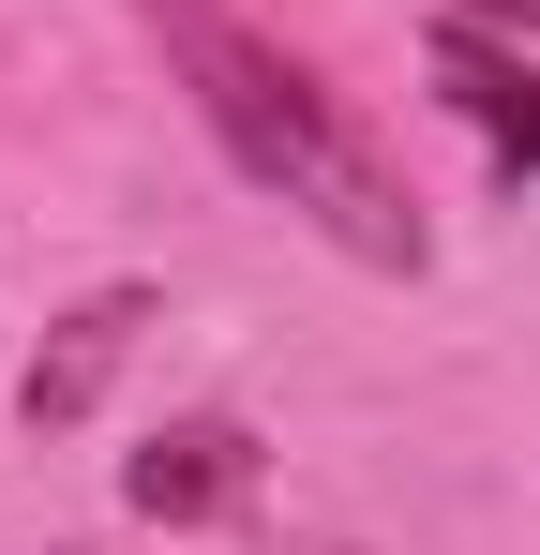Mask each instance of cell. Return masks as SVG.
<instances>
[{
    "label": "cell",
    "instance_id": "cell-1",
    "mask_svg": "<svg viewBox=\"0 0 540 555\" xmlns=\"http://www.w3.org/2000/svg\"><path fill=\"white\" fill-rule=\"evenodd\" d=\"M180 76H195V105H210L226 166H241L256 195H285L331 256H360V271H421V256H436V241H421V210H406V181H390V151H375V135H360V120L316 91L285 46L180 30Z\"/></svg>",
    "mask_w": 540,
    "mask_h": 555
},
{
    "label": "cell",
    "instance_id": "cell-2",
    "mask_svg": "<svg viewBox=\"0 0 540 555\" xmlns=\"http://www.w3.org/2000/svg\"><path fill=\"white\" fill-rule=\"evenodd\" d=\"M241 480H256V436H241V421H166L151 451L120 465V495H136L151 526H195V511H226Z\"/></svg>",
    "mask_w": 540,
    "mask_h": 555
},
{
    "label": "cell",
    "instance_id": "cell-3",
    "mask_svg": "<svg viewBox=\"0 0 540 555\" xmlns=\"http://www.w3.org/2000/svg\"><path fill=\"white\" fill-rule=\"evenodd\" d=\"M436 91L465 105V120H480L511 166H540V76L496 46V30H480V15H450V30H436Z\"/></svg>",
    "mask_w": 540,
    "mask_h": 555
},
{
    "label": "cell",
    "instance_id": "cell-4",
    "mask_svg": "<svg viewBox=\"0 0 540 555\" xmlns=\"http://www.w3.org/2000/svg\"><path fill=\"white\" fill-rule=\"evenodd\" d=\"M136 331H151V300H136V285H105V300H90L76 331H61V346L30 361V390H15V405H30V421H76L90 390L120 375V346H136Z\"/></svg>",
    "mask_w": 540,
    "mask_h": 555
},
{
    "label": "cell",
    "instance_id": "cell-5",
    "mask_svg": "<svg viewBox=\"0 0 540 555\" xmlns=\"http://www.w3.org/2000/svg\"><path fill=\"white\" fill-rule=\"evenodd\" d=\"M465 15H480V30H540V0H465Z\"/></svg>",
    "mask_w": 540,
    "mask_h": 555
},
{
    "label": "cell",
    "instance_id": "cell-6",
    "mask_svg": "<svg viewBox=\"0 0 540 555\" xmlns=\"http://www.w3.org/2000/svg\"><path fill=\"white\" fill-rule=\"evenodd\" d=\"M151 15H210V0H151Z\"/></svg>",
    "mask_w": 540,
    "mask_h": 555
}]
</instances>
